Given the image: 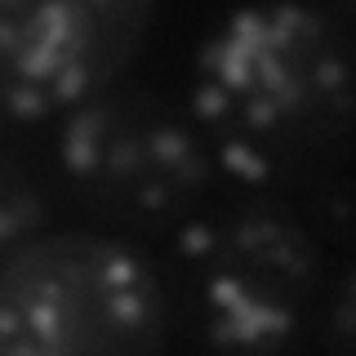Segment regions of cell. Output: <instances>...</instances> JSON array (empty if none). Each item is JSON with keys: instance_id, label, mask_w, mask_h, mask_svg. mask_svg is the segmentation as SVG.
<instances>
[{"instance_id": "6da1fadb", "label": "cell", "mask_w": 356, "mask_h": 356, "mask_svg": "<svg viewBox=\"0 0 356 356\" xmlns=\"http://www.w3.org/2000/svg\"><path fill=\"white\" fill-rule=\"evenodd\" d=\"M187 107L241 187L343 174L356 161V36L312 0L236 5L196 44Z\"/></svg>"}, {"instance_id": "7a4b0ae2", "label": "cell", "mask_w": 356, "mask_h": 356, "mask_svg": "<svg viewBox=\"0 0 356 356\" xmlns=\"http://www.w3.org/2000/svg\"><path fill=\"white\" fill-rule=\"evenodd\" d=\"M174 321L209 348L276 352L316 321L325 254L285 196L241 187L209 196L170 232Z\"/></svg>"}, {"instance_id": "3957f363", "label": "cell", "mask_w": 356, "mask_h": 356, "mask_svg": "<svg viewBox=\"0 0 356 356\" xmlns=\"http://www.w3.org/2000/svg\"><path fill=\"white\" fill-rule=\"evenodd\" d=\"M170 334L165 272L111 232H40L0 263V356L161 352Z\"/></svg>"}, {"instance_id": "277c9868", "label": "cell", "mask_w": 356, "mask_h": 356, "mask_svg": "<svg viewBox=\"0 0 356 356\" xmlns=\"http://www.w3.org/2000/svg\"><path fill=\"white\" fill-rule=\"evenodd\" d=\"M54 156L76 205L129 236L178 232L218 183L192 107L120 81L63 111Z\"/></svg>"}, {"instance_id": "5b68a950", "label": "cell", "mask_w": 356, "mask_h": 356, "mask_svg": "<svg viewBox=\"0 0 356 356\" xmlns=\"http://www.w3.org/2000/svg\"><path fill=\"white\" fill-rule=\"evenodd\" d=\"M156 0H0V116L58 120L138 58Z\"/></svg>"}, {"instance_id": "8992f818", "label": "cell", "mask_w": 356, "mask_h": 356, "mask_svg": "<svg viewBox=\"0 0 356 356\" xmlns=\"http://www.w3.org/2000/svg\"><path fill=\"white\" fill-rule=\"evenodd\" d=\"M285 196V205L298 214V222L312 232V241L325 250H348L356 254V178L343 170V174H330V178H316V183H303L294 192H276Z\"/></svg>"}, {"instance_id": "52a82bcc", "label": "cell", "mask_w": 356, "mask_h": 356, "mask_svg": "<svg viewBox=\"0 0 356 356\" xmlns=\"http://www.w3.org/2000/svg\"><path fill=\"white\" fill-rule=\"evenodd\" d=\"M49 227V192L27 161L0 143V263Z\"/></svg>"}, {"instance_id": "ba28073f", "label": "cell", "mask_w": 356, "mask_h": 356, "mask_svg": "<svg viewBox=\"0 0 356 356\" xmlns=\"http://www.w3.org/2000/svg\"><path fill=\"white\" fill-rule=\"evenodd\" d=\"M321 343L339 352H356V259L352 267L339 276V285L325 294V307H321Z\"/></svg>"}, {"instance_id": "9c48e42d", "label": "cell", "mask_w": 356, "mask_h": 356, "mask_svg": "<svg viewBox=\"0 0 356 356\" xmlns=\"http://www.w3.org/2000/svg\"><path fill=\"white\" fill-rule=\"evenodd\" d=\"M312 5L330 9V14H356V0H312Z\"/></svg>"}]
</instances>
